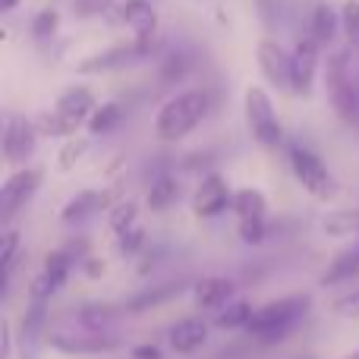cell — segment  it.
<instances>
[{
    "instance_id": "23",
    "label": "cell",
    "mask_w": 359,
    "mask_h": 359,
    "mask_svg": "<svg viewBox=\"0 0 359 359\" xmlns=\"http://www.w3.org/2000/svg\"><path fill=\"white\" fill-rule=\"evenodd\" d=\"M149 208L151 211H168V208H174V205L180 202V180L177 177H170V174H161L155 180V183L149 186Z\"/></svg>"
},
{
    "instance_id": "30",
    "label": "cell",
    "mask_w": 359,
    "mask_h": 359,
    "mask_svg": "<svg viewBox=\"0 0 359 359\" xmlns=\"http://www.w3.org/2000/svg\"><path fill=\"white\" fill-rule=\"evenodd\" d=\"M16 252H19V230L6 227L4 240H0V271H4V293L10 290V278H13V265H16Z\"/></svg>"
},
{
    "instance_id": "37",
    "label": "cell",
    "mask_w": 359,
    "mask_h": 359,
    "mask_svg": "<svg viewBox=\"0 0 359 359\" xmlns=\"http://www.w3.org/2000/svg\"><path fill=\"white\" fill-rule=\"evenodd\" d=\"M117 246H120V252H123V255H139L145 249V230L142 227H133L130 233L117 236Z\"/></svg>"
},
{
    "instance_id": "35",
    "label": "cell",
    "mask_w": 359,
    "mask_h": 359,
    "mask_svg": "<svg viewBox=\"0 0 359 359\" xmlns=\"http://www.w3.org/2000/svg\"><path fill=\"white\" fill-rule=\"evenodd\" d=\"M88 151V139H67V145H60V155H57V168H60V174H67V170H73V164H79L82 158H86Z\"/></svg>"
},
{
    "instance_id": "46",
    "label": "cell",
    "mask_w": 359,
    "mask_h": 359,
    "mask_svg": "<svg viewBox=\"0 0 359 359\" xmlns=\"http://www.w3.org/2000/svg\"><path fill=\"white\" fill-rule=\"evenodd\" d=\"M303 359H312V356H303Z\"/></svg>"
},
{
    "instance_id": "20",
    "label": "cell",
    "mask_w": 359,
    "mask_h": 359,
    "mask_svg": "<svg viewBox=\"0 0 359 359\" xmlns=\"http://www.w3.org/2000/svg\"><path fill=\"white\" fill-rule=\"evenodd\" d=\"M186 280H168V284H158V287H151V290H142V293H136V297L130 299V303L123 306L126 312H145V309H158V306H164V303H170V299H177L180 293L186 290Z\"/></svg>"
},
{
    "instance_id": "43",
    "label": "cell",
    "mask_w": 359,
    "mask_h": 359,
    "mask_svg": "<svg viewBox=\"0 0 359 359\" xmlns=\"http://www.w3.org/2000/svg\"><path fill=\"white\" fill-rule=\"evenodd\" d=\"M86 271H88V278H101V274H104V262L88 259V262H86Z\"/></svg>"
},
{
    "instance_id": "19",
    "label": "cell",
    "mask_w": 359,
    "mask_h": 359,
    "mask_svg": "<svg viewBox=\"0 0 359 359\" xmlns=\"http://www.w3.org/2000/svg\"><path fill=\"white\" fill-rule=\"evenodd\" d=\"M95 95L88 92L86 86H69L67 92L57 98V104H54V111L57 114H63V117H69V120H76V123H88V117L95 114Z\"/></svg>"
},
{
    "instance_id": "18",
    "label": "cell",
    "mask_w": 359,
    "mask_h": 359,
    "mask_svg": "<svg viewBox=\"0 0 359 359\" xmlns=\"http://www.w3.org/2000/svg\"><path fill=\"white\" fill-rule=\"evenodd\" d=\"M205 341H208V325H205L202 318H183V322H177L168 334L170 350H174V353H183V356L196 353Z\"/></svg>"
},
{
    "instance_id": "12",
    "label": "cell",
    "mask_w": 359,
    "mask_h": 359,
    "mask_svg": "<svg viewBox=\"0 0 359 359\" xmlns=\"http://www.w3.org/2000/svg\"><path fill=\"white\" fill-rule=\"evenodd\" d=\"M255 63H259L268 86L290 92V54H287L274 38H262L259 41V48H255Z\"/></svg>"
},
{
    "instance_id": "13",
    "label": "cell",
    "mask_w": 359,
    "mask_h": 359,
    "mask_svg": "<svg viewBox=\"0 0 359 359\" xmlns=\"http://www.w3.org/2000/svg\"><path fill=\"white\" fill-rule=\"evenodd\" d=\"M48 344L60 353H76V356H86V353H111V350L120 347L117 337L111 334H98V331H79V334H50Z\"/></svg>"
},
{
    "instance_id": "21",
    "label": "cell",
    "mask_w": 359,
    "mask_h": 359,
    "mask_svg": "<svg viewBox=\"0 0 359 359\" xmlns=\"http://www.w3.org/2000/svg\"><path fill=\"white\" fill-rule=\"evenodd\" d=\"M356 274H359V240L350 249H344V252L337 255L334 262H331L328 271L318 278V284H322V287H337V284H347V280H353Z\"/></svg>"
},
{
    "instance_id": "11",
    "label": "cell",
    "mask_w": 359,
    "mask_h": 359,
    "mask_svg": "<svg viewBox=\"0 0 359 359\" xmlns=\"http://www.w3.org/2000/svg\"><path fill=\"white\" fill-rule=\"evenodd\" d=\"M35 142H38L35 120L10 117L4 123V161L6 164H13V168H25V161L35 155Z\"/></svg>"
},
{
    "instance_id": "31",
    "label": "cell",
    "mask_w": 359,
    "mask_h": 359,
    "mask_svg": "<svg viewBox=\"0 0 359 359\" xmlns=\"http://www.w3.org/2000/svg\"><path fill=\"white\" fill-rule=\"evenodd\" d=\"M322 230L328 236H356L359 240V211H334L325 217Z\"/></svg>"
},
{
    "instance_id": "24",
    "label": "cell",
    "mask_w": 359,
    "mask_h": 359,
    "mask_svg": "<svg viewBox=\"0 0 359 359\" xmlns=\"http://www.w3.org/2000/svg\"><path fill=\"white\" fill-rule=\"evenodd\" d=\"M79 126L82 123H76V120L63 117V114H57V111H44L35 117L38 136H48V139H73Z\"/></svg>"
},
{
    "instance_id": "10",
    "label": "cell",
    "mask_w": 359,
    "mask_h": 359,
    "mask_svg": "<svg viewBox=\"0 0 359 359\" xmlns=\"http://www.w3.org/2000/svg\"><path fill=\"white\" fill-rule=\"evenodd\" d=\"M233 196L236 192L230 189V183L221 174H205L192 192V215L202 217V221L221 217L227 208H233Z\"/></svg>"
},
{
    "instance_id": "1",
    "label": "cell",
    "mask_w": 359,
    "mask_h": 359,
    "mask_svg": "<svg viewBox=\"0 0 359 359\" xmlns=\"http://www.w3.org/2000/svg\"><path fill=\"white\" fill-rule=\"evenodd\" d=\"M211 111V92L208 88H186L161 104L155 114V136L158 142H183Z\"/></svg>"
},
{
    "instance_id": "38",
    "label": "cell",
    "mask_w": 359,
    "mask_h": 359,
    "mask_svg": "<svg viewBox=\"0 0 359 359\" xmlns=\"http://www.w3.org/2000/svg\"><path fill=\"white\" fill-rule=\"evenodd\" d=\"M268 233V221H243L240 224V240L246 246H259Z\"/></svg>"
},
{
    "instance_id": "42",
    "label": "cell",
    "mask_w": 359,
    "mask_h": 359,
    "mask_svg": "<svg viewBox=\"0 0 359 359\" xmlns=\"http://www.w3.org/2000/svg\"><path fill=\"white\" fill-rule=\"evenodd\" d=\"M133 359H161V347H155V344H139V347H133Z\"/></svg>"
},
{
    "instance_id": "32",
    "label": "cell",
    "mask_w": 359,
    "mask_h": 359,
    "mask_svg": "<svg viewBox=\"0 0 359 359\" xmlns=\"http://www.w3.org/2000/svg\"><path fill=\"white\" fill-rule=\"evenodd\" d=\"M117 318V309L114 306H82L79 309V322L86 331H98L104 334V328Z\"/></svg>"
},
{
    "instance_id": "40",
    "label": "cell",
    "mask_w": 359,
    "mask_h": 359,
    "mask_svg": "<svg viewBox=\"0 0 359 359\" xmlns=\"http://www.w3.org/2000/svg\"><path fill=\"white\" fill-rule=\"evenodd\" d=\"M337 316H359V290L356 293H350V297H344V299H337Z\"/></svg>"
},
{
    "instance_id": "4",
    "label": "cell",
    "mask_w": 359,
    "mask_h": 359,
    "mask_svg": "<svg viewBox=\"0 0 359 359\" xmlns=\"http://www.w3.org/2000/svg\"><path fill=\"white\" fill-rule=\"evenodd\" d=\"M243 117H246V126L252 133V139L268 151L284 149V126H280V117L271 104V95L262 86H249L243 92Z\"/></svg>"
},
{
    "instance_id": "5",
    "label": "cell",
    "mask_w": 359,
    "mask_h": 359,
    "mask_svg": "<svg viewBox=\"0 0 359 359\" xmlns=\"http://www.w3.org/2000/svg\"><path fill=\"white\" fill-rule=\"evenodd\" d=\"M287 158H290V170H293V177H297V183L303 186L309 196L322 198V202H331V198H337L341 186H337L334 174L328 170V164H325L322 158H318L316 151L309 149V145L290 142V149H287Z\"/></svg>"
},
{
    "instance_id": "15",
    "label": "cell",
    "mask_w": 359,
    "mask_h": 359,
    "mask_svg": "<svg viewBox=\"0 0 359 359\" xmlns=\"http://www.w3.org/2000/svg\"><path fill=\"white\" fill-rule=\"evenodd\" d=\"M233 280L227 278H202L192 284V299L198 309H227L233 303Z\"/></svg>"
},
{
    "instance_id": "2",
    "label": "cell",
    "mask_w": 359,
    "mask_h": 359,
    "mask_svg": "<svg viewBox=\"0 0 359 359\" xmlns=\"http://www.w3.org/2000/svg\"><path fill=\"white\" fill-rule=\"evenodd\" d=\"M312 306V297L309 293H290V297H280V299H271V303L259 306L249 322V334L262 344H274V341H284L293 328L306 318Z\"/></svg>"
},
{
    "instance_id": "41",
    "label": "cell",
    "mask_w": 359,
    "mask_h": 359,
    "mask_svg": "<svg viewBox=\"0 0 359 359\" xmlns=\"http://www.w3.org/2000/svg\"><path fill=\"white\" fill-rule=\"evenodd\" d=\"M0 344H4V347H0V359H10L13 356V328H10V322H0Z\"/></svg>"
},
{
    "instance_id": "17",
    "label": "cell",
    "mask_w": 359,
    "mask_h": 359,
    "mask_svg": "<svg viewBox=\"0 0 359 359\" xmlns=\"http://www.w3.org/2000/svg\"><path fill=\"white\" fill-rule=\"evenodd\" d=\"M120 19L133 32V38H155L158 32V10L149 0H126L120 6Z\"/></svg>"
},
{
    "instance_id": "16",
    "label": "cell",
    "mask_w": 359,
    "mask_h": 359,
    "mask_svg": "<svg viewBox=\"0 0 359 359\" xmlns=\"http://www.w3.org/2000/svg\"><path fill=\"white\" fill-rule=\"evenodd\" d=\"M306 32H309V35L325 48V44H331L337 38V32H341V13H337L328 0H312Z\"/></svg>"
},
{
    "instance_id": "45",
    "label": "cell",
    "mask_w": 359,
    "mask_h": 359,
    "mask_svg": "<svg viewBox=\"0 0 359 359\" xmlns=\"http://www.w3.org/2000/svg\"><path fill=\"white\" fill-rule=\"evenodd\" d=\"M344 359H359V350H356V353H350V356H344Z\"/></svg>"
},
{
    "instance_id": "3",
    "label": "cell",
    "mask_w": 359,
    "mask_h": 359,
    "mask_svg": "<svg viewBox=\"0 0 359 359\" xmlns=\"http://www.w3.org/2000/svg\"><path fill=\"white\" fill-rule=\"evenodd\" d=\"M325 88L337 117L350 126H359V73L350 67L347 50H334L325 67Z\"/></svg>"
},
{
    "instance_id": "9",
    "label": "cell",
    "mask_w": 359,
    "mask_h": 359,
    "mask_svg": "<svg viewBox=\"0 0 359 359\" xmlns=\"http://www.w3.org/2000/svg\"><path fill=\"white\" fill-rule=\"evenodd\" d=\"M69 271H73V255H69L67 249L48 252L41 271H38L35 280L29 284V303H48L54 293L63 290V284L69 280Z\"/></svg>"
},
{
    "instance_id": "33",
    "label": "cell",
    "mask_w": 359,
    "mask_h": 359,
    "mask_svg": "<svg viewBox=\"0 0 359 359\" xmlns=\"http://www.w3.org/2000/svg\"><path fill=\"white\" fill-rule=\"evenodd\" d=\"M287 6H290V0H255V13H259L262 25H265L268 32L280 29V22H284V16H287Z\"/></svg>"
},
{
    "instance_id": "44",
    "label": "cell",
    "mask_w": 359,
    "mask_h": 359,
    "mask_svg": "<svg viewBox=\"0 0 359 359\" xmlns=\"http://www.w3.org/2000/svg\"><path fill=\"white\" fill-rule=\"evenodd\" d=\"M19 4H22V0H0V13H13Z\"/></svg>"
},
{
    "instance_id": "27",
    "label": "cell",
    "mask_w": 359,
    "mask_h": 359,
    "mask_svg": "<svg viewBox=\"0 0 359 359\" xmlns=\"http://www.w3.org/2000/svg\"><path fill=\"white\" fill-rule=\"evenodd\" d=\"M136 221H139V202H133V198H120V202L107 211V227H111L117 236H123V233H130L133 227H139Z\"/></svg>"
},
{
    "instance_id": "39",
    "label": "cell",
    "mask_w": 359,
    "mask_h": 359,
    "mask_svg": "<svg viewBox=\"0 0 359 359\" xmlns=\"http://www.w3.org/2000/svg\"><path fill=\"white\" fill-rule=\"evenodd\" d=\"M111 6V0H73V13L82 19H92V16H101V13Z\"/></svg>"
},
{
    "instance_id": "34",
    "label": "cell",
    "mask_w": 359,
    "mask_h": 359,
    "mask_svg": "<svg viewBox=\"0 0 359 359\" xmlns=\"http://www.w3.org/2000/svg\"><path fill=\"white\" fill-rule=\"evenodd\" d=\"M57 29H60V16H57V10H50V6H44V10L35 13V19H32V35H35V41H50V38L57 35Z\"/></svg>"
},
{
    "instance_id": "8",
    "label": "cell",
    "mask_w": 359,
    "mask_h": 359,
    "mask_svg": "<svg viewBox=\"0 0 359 359\" xmlns=\"http://www.w3.org/2000/svg\"><path fill=\"white\" fill-rule=\"evenodd\" d=\"M318 50L322 44L309 35V32H297V41L290 50V92L299 98L312 95V82H316V69H318Z\"/></svg>"
},
{
    "instance_id": "14",
    "label": "cell",
    "mask_w": 359,
    "mask_h": 359,
    "mask_svg": "<svg viewBox=\"0 0 359 359\" xmlns=\"http://www.w3.org/2000/svg\"><path fill=\"white\" fill-rule=\"evenodd\" d=\"M114 198H111V192L107 189H82L79 196H73L67 205L60 208V221L63 224H82V221H88V217H95L98 211H111L114 208Z\"/></svg>"
},
{
    "instance_id": "6",
    "label": "cell",
    "mask_w": 359,
    "mask_h": 359,
    "mask_svg": "<svg viewBox=\"0 0 359 359\" xmlns=\"http://www.w3.org/2000/svg\"><path fill=\"white\" fill-rule=\"evenodd\" d=\"M155 38H133V41L114 44L107 50H98V54H88L79 60V73H114V69H126L139 60H149L155 54Z\"/></svg>"
},
{
    "instance_id": "36",
    "label": "cell",
    "mask_w": 359,
    "mask_h": 359,
    "mask_svg": "<svg viewBox=\"0 0 359 359\" xmlns=\"http://www.w3.org/2000/svg\"><path fill=\"white\" fill-rule=\"evenodd\" d=\"M341 29L347 35L350 48L359 50V0H347L341 6Z\"/></svg>"
},
{
    "instance_id": "28",
    "label": "cell",
    "mask_w": 359,
    "mask_h": 359,
    "mask_svg": "<svg viewBox=\"0 0 359 359\" xmlns=\"http://www.w3.org/2000/svg\"><path fill=\"white\" fill-rule=\"evenodd\" d=\"M48 328V303H29L22 316V344H38Z\"/></svg>"
},
{
    "instance_id": "29",
    "label": "cell",
    "mask_w": 359,
    "mask_h": 359,
    "mask_svg": "<svg viewBox=\"0 0 359 359\" xmlns=\"http://www.w3.org/2000/svg\"><path fill=\"white\" fill-rule=\"evenodd\" d=\"M189 69H192V57L186 54V50H168V57L158 63V76H161V82L186 79V76H189Z\"/></svg>"
},
{
    "instance_id": "25",
    "label": "cell",
    "mask_w": 359,
    "mask_h": 359,
    "mask_svg": "<svg viewBox=\"0 0 359 359\" xmlns=\"http://www.w3.org/2000/svg\"><path fill=\"white\" fill-rule=\"evenodd\" d=\"M252 316H255V309H252V303H249V299H233V303H230L227 309H221V312H217L215 325H217V328H221V331L249 328V322H252Z\"/></svg>"
},
{
    "instance_id": "22",
    "label": "cell",
    "mask_w": 359,
    "mask_h": 359,
    "mask_svg": "<svg viewBox=\"0 0 359 359\" xmlns=\"http://www.w3.org/2000/svg\"><path fill=\"white\" fill-rule=\"evenodd\" d=\"M233 211H236V217H240V224L243 221H265L268 202H265V196H262V189L243 186L233 196Z\"/></svg>"
},
{
    "instance_id": "7",
    "label": "cell",
    "mask_w": 359,
    "mask_h": 359,
    "mask_svg": "<svg viewBox=\"0 0 359 359\" xmlns=\"http://www.w3.org/2000/svg\"><path fill=\"white\" fill-rule=\"evenodd\" d=\"M41 183H44L41 168L13 170V174L4 180V186H0V221L10 224L13 215H16L19 208H25V205L32 202V196L41 189Z\"/></svg>"
},
{
    "instance_id": "26",
    "label": "cell",
    "mask_w": 359,
    "mask_h": 359,
    "mask_svg": "<svg viewBox=\"0 0 359 359\" xmlns=\"http://www.w3.org/2000/svg\"><path fill=\"white\" fill-rule=\"evenodd\" d=\"M120 120H123V107H120L117 101H104V104L95 107V114L88 117L86 126H88V133H92V136H104V133L117 130Z\"/></svg>"
}]
</instances>
